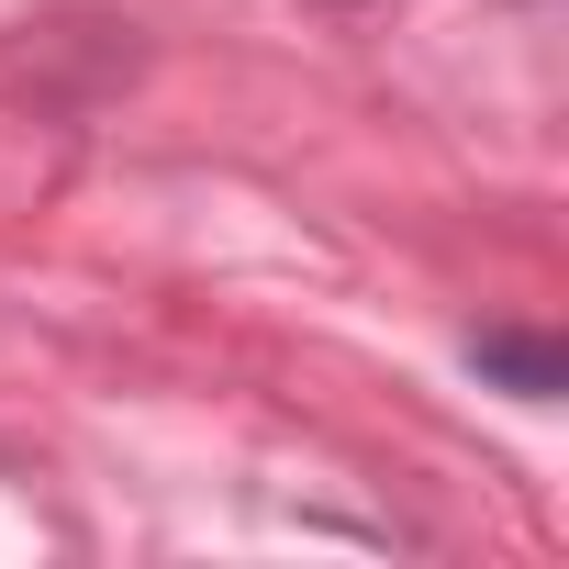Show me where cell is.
Segmentation results:
<instances>
[{
	"instance_id": "cell-1",
	"label": "cell",
	"mask_w": 569,
	"mask_h": 569,
	"mask_svg": "<svg viewBox=\"0 0 569 569\" xmlns=\"http://www.w3.org/2000/svg\"><path fill=\"white\" fill-rule=\"evenodd\" d=\"M469 358H480V369H502V380H513V391H536V402L558 391V347H525V336H480Z\"/></svg>"
}]
</instances>
